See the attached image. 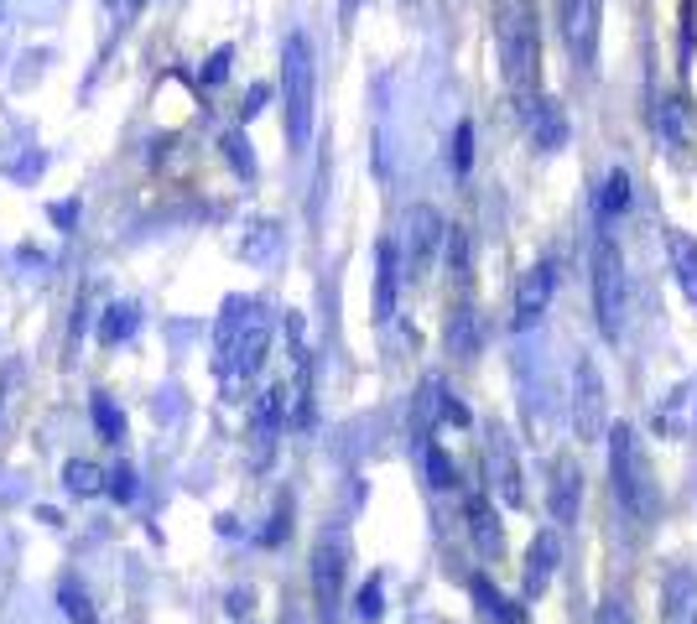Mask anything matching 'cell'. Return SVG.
Wrapping results in <instances>:
<instances>
[{"label":"cell","instance_id":"obj_1","mask_svg":"<svg viewBox=\"0 0 697 624\" xmlns=\"http://www.w3.org/2000/svg\"><path fill=\"white\" fill-rule=\"evenodd\" d=\"M495 42H500V73L515 104L541 94V26L531 0H495Z\"/></svg>","mask_w":697,"mask_h":624},{"label":"cell","instance_id":"obj_2","mask_svg":"<svg viewBox=\"0 0 697 624\" xmlns=\"http://www.w3.org/2000/svg\"><path fill=\"white\" fill-rule=\"evenodd\" d=\"M609 484H614V500L625 505L635 520H656V510H661L656 474H651V458H645L640 432L630 422L609 427Z\"/></svg>","mask_w":697,"mask_h":624},{"label":"cell","instance_id":"obj_3","mask_svg":"<svg viewBox=\"0 0 697 624\" xmlns=\"http://www.w3.org/2000/svg\"><path fill=\"white\" fill-rule=\"evenodd\" d=\"M271 349V312L250 297H229L219 318V375H255Z\"/></svg>","mask_w":697,"mask_h":624},{"label":"cell","instance_id":"obj_4","mask_svg":"<svg viewBox=\"0 0 697 624\" xmlns=\"http://www.w3.org/2000/svg\"><path fill=\"white\" fill-rule=\"evenodd\" d=\"M281 99H287V141L292 151H302L307 136H313V104H318V63H313V42L302 32L281 42Z\"/></svg>","mask_w":697,"mask_h":624},{"label":"cell","instance_id":"obj_5","mask_svg":"<svg viewBox=\"0 0 697 624\" xmlns=\"http://www.w3.org/2000/svg\"><path fill=\"white\" fill-rule=\"evenodd\" d=\"M588 276H593V318H599V333L604 338H619L625 333V318H630V276H625V255L609 234L593 240V255H588Z\"/></svg>","mask_w":697,"mask_h":624},{"label":"cell","instance_id":"obj_6","mask_svg":"<svg viewBox=\"0 0 697 624\" xmlns=\"http://www.w3.org/2000/svg\"><path fill=\"white\" fill-rule=\"evenodd\" d=\"M401 266H406V276H422V271H432V260L448 250V224H443V214H437L432 203H417V208H406L401 214Z\"/></svg>","mask_w":697,"mask_h":624},{"label":"cell","instance_id":"obj_7","mask_svg":"<svg viewBox=\"0 0 697 624\" xmlns=\"http://www.w3.org/2000/svg\"><path fill=\"white\" fill-rule=\"evenodd\" d=\"M344 572H349V536L344 531H323L313 546V598L318 614L333 624L344 604Z\"/></svg>","mask_w":697,"mask_h":624},{"label":"cell","instance_id":"obj_8","mask_svg":"<svg viewBox=\"0 0 697 624\" xmlns=\"http://www.w3.org/2000/svg\"><path fill=\"white\" fill-rule=\"evenodd\" d=\"M599 11L604 0H557V32L578 68H593V52H599Z\"/></svg>","mask_w":697,"mask_h":624},{"label":"cell","instance_id":"obj_9","mask_svg":"<svg viewBox=\"0 0 697 624\" xmlns=\"http://www.w3.org/2000/svg\"><path fill=\"white\" fill-rule=\"evenodd\" d=\"M573 432L583 437V442H599L604 437V375H599V364H593L588 354H578V364H573Z\"/></svg>","mask_w":697,"mask_h":624},{"label":"cell","instance_id":"obj_10","mask_svg":"<svg viewBox=\"0 0 697 624\" xmlns=\"http://www.w3.org/2000/svg\"><path fill=\"white\" fill-rule=\"evenodd\" d=\"M557 255H541L536 266L515 281V307H510V328L515 333H531L536 323H541V312H547V302H552V292H557Z\"/></svg>","mask_w":697,"mask_h":624},{"label":"cell","instance_id":"obj_11","mask_svg":"<svg viewBox=\"0 0 697 624\" xmlns=\"http://www.w3.org/2000/svg\"><path fill=\"white\" fill-rule=\"evenodd\" d=\"M484 479L500 489V500H505L510 510H521V505H526L521 463H515V448H510L505 427H495V422H489V437H484Z\"/></svg>","mask_w":697,"mask_h":624},{"label":"cell","instance_id":"obj_12","mask_svg":"<svg viewBox=\"0 0 697 624\" xmlns=\"http://www.w3.org/2000/svg\"><path fill=\"white\" fill-rule=\"evenodd\" d=\"M521 125H526V136L536 151H562L567 146V110L552 99V94H531L521 99Z\"/></svg>","mask_w":697,"mask_h":624},{"label":"cell","instance_id":"obj_13","mask_svg":"<svg viewBox=\"0 0 697 624\" xmlns=\"http://www.w3.org/2000/svg\"><path fill=\"white\" fill-rule=\"evenodd\" d=\"M547 510L557 526H573L578 510H583V468L573 458H557L552 463V484H547Z\"/></svg>","mask_w":697,"mask_h":624},{"label":"cell","instance_id":"obj_14","mask_svg":"<svg viewBox=\"0 0 697 624\" xmlns=\"http://www.w3.org/2000/svg\"><path fill=\"white\" fill-rule=\"evenodd\" d=\"M557 562H562V546L552 531H541L531 541V552H526V572H521V598H541L547 593V583L557 578Z\"/></svg>","mask_w":697,"mask_h":624},{"label":"cell","instance_id":"obj_15","mask_svg":"<svg viewBox=\"0 0 697 624\" xmlns=\"http://www.w3.org/2000/svg\"><path fill=\"white\" fill-rule=\"evenodd\" d=\"M651 427H656L666 442H682V437L692 432V385H687V380H682V385H671L666 396L656 401Z\"/></svg>","mask_w":697,"mask_h":624},{"label":"cell","instance_id":"obj_16","mask_svg":"<svg viewBox=\"0 0 697 624\" xmlns=\"http://www.w3.org/2000/svg\"><path fill=\"white\" fill-rule=\"evenodd\" d=\"M463 510H469V536H474V546H479V552H484L489 562H500V557H505V526H500L495 505H489L484 494L474 489V494H469V505H463Z\"/></svg>","mask_w":697,"mask_h":624},{"label":"cell","instance_id":"obj_17","mask_svg":"<svg viewBox=\"0 0 697 624\" xmlns=\"http://www.w3.org/2000/svg\"><path fill=\"white\" fill-rule=\"evenodd\" d=\"M396 286H401V250L396 240H380L375 245V318L391 323L396 312Z\"/></svg>","mask_w":697,"mask_h":624},{"label":"cell","instance_id":"obj_18","mask_svg":"<svg viewBox=\"0 0 697 624\" xmlns=\"http://www.w3.org/2000/svg\"><path fill=\"white\" fill-rule=\"evenodd\" d=\"M661 614H666V624H697V572L692 567H671V578L661 588Z\"/></svg>","mask_w":697,"mask_h":624},{"label":"cell","instance_id":"obj_19","mask_svg":"<svg viewBox=\"0 0 697 624\" xmlns=\"http://www.w3.org/2000/svg\"><path fill=\"white\" fill-rule=\"evenodd\" d=\"M651 125H656V136L671 146V151H682L692 141V130H687V104L677 94H656L651 104Z\"/></svg>","mask_w":697,"mask_h":624},{"label":"cell","instance_id":"obj_20","mask_svg":"<svg viewBox=\"0 0 697 624\" xmlns=\"http://www.w3.org/2000/svg\"><path fill=\"white\" fill-rule=\"evenodd\" d=\"M469 588H474V598H479V609H484L489 619H495V624H531V619H526V609L515 604V598H505L495 583L484 578V572H474V578H469Z\"/></svg>","mask_w":697,"mask_h":624},{"label":"cell","instance_id":"obj_21","mask_svg":"<svg viewBox=\"0 0 697 624\" xmlns=\"http://www.w3.org/2000/svg\"><path fill=\"white\" fill-rule=\"evenodd\" d=\"M671 271H677V286H682V297L687 302H697V240H692V234H671Z\"/></svg>","mask_w":697,"mask_h":624},{"label":"cell","instance_id":"obj_22","mask_svg":"<svg viewBox=\"0 0 697 624\" xmlns=\"http://www.w3.org/2000/svg\"><path fill=\"white\" fill-rule=\"evenodd\" d=\"M593 208H599V219H619L630 208V172L614 167L599 177V193H593Z\"/></svg>","mask_w":697,"mask_h":624},{"label":"cell","instance_id":"obj_23","mask_svg":"<svg viewBox=\"0 0 697 624\" xmlns=\"http://www.w3.org/2000/svg\"><path fill=\"white\" fill-rule=\"evenodd\" d=\"M136 328H141V307L136 302H115V307L99 312V344H125Z\"/></svg>","mask_w":697,"mask_h":624},{"label":"cell","instance_id":"obj_24","mask_svg":"<svg viewBox=\"0 0 697 624\" xmlns=\"http://www.w3.org/2000/svg\"><path fill=\"white\" fill-rule=\"evenodd\" d=\"M448 349L458 359H474L479 354V312L474 307H453V318H448Z\"/></svg>","mask_w":697,"mask_h":624},{"label":"cell","instance_id":"obj_25","mask_svg":"<svg viewBox=\"0 0 697 624\" xmlns=\"http://www.w3.org/2000/svg\"><path fill=\"white\" fill-rule=\"evenodd\" d=\"M422 463H427L432 489H453V484H458V468H453V458L437 448V442H427V448H422Z\"/></svg>","mask_w":697,"mask_h":624},{"label":"cell","instance_id":"obj_26","mask_svg":"<svg viewBox=\"0 0 697 624\" xmlns=\"http://www.w3.org/2000/svg\"><path fill=\"white\" fill-rule=\"evenodd\" d=\"M448 271L458 286L469 281V229L463 224H448Z\"/></svg>","mask_w":697,"mask_h":624},{"label":"cell","instance_id":"obj_27","mask_svg":"<svg viewBox=\"0 0 697 624\" xmlns=\"http://www.w3.org/2000/svg\"><path fill=\"white\" fill-rule=\"evenodd\" d=\"M354 614H359V624H380V614H385V583L380 578H365V588L354 598Z\"/></svg>","mask_w":697,"mask_h":624},{"label":"cell","instance_id":"obj_28","mask_svg":"<svg viewBox=\"0 0 697 624\" xmlns=\"http://www.w3.org/2000/svg\"><path fill=\"white\" fill-rule=\"evenodd\" d=\"M89 411H94V427L105 432L110 442H120V437H125V416H120V406H115L110 396H99V390H94V406H89Z\"/></svg>","mask_w":697,"mask_h":624},{"label":"cell","instance_id":"obj_29","mask_svg":"<svg viewBox=\"0 0 697 624\" xmlns=\"http://www.w3.org/2000/svg\"><path fill=\"white\" fill-rule=\"evenodd\" d=\"M58 604H63V614H68L73 624H94V619H99V614L89 609V598H84V588H79V583H73V578H68L63 588H58Z\"/></svg>","mask_w":697,"mask_h":624},{"label":"cell","instance_id":"obj_30","mask_svg":"<svg viewBox=\"0 0 697 624\" xmlns=\"http://www.w3.org/2000/svg\"><path fill=\"white\" fill-rule=\"evenodd\" d=\"M68 489H73V494H99V489H105V474H99L94 463L73 458V463H68Z\"/></svg>","mask_w":697,"mask_h":624},{"label":"cell","instance_id":"obj_31","mask_svg":"<svg viewBox=\"0 0 697 624\" xmlns=\"http://www.w3.org/2000/svg\"><path fill=\"white\" fill-rule=\"evenodd\" d=\"M219 146H224V156H229V167H235L240 177H255V156H250V141L240 136V130H229V136H224Z\"/></svg>","mask_w":697,"mask_h":624},{"label":"cell","instance_id":"obj_32","mask_svg":"<svg viewBox=\"0 0 697 624\" xmlns=\"http://www.w3.org/2000/svg\"><path fill=\"white\" fill-rule=\"evenodd\" d=\"M453 167L458 172L474 167V125L469 120H458V130H453Z\"/></svg>","mask_w":697,"mask_h":624},{"label":"cell","instance_id":"obj_33","mask_svg":"<svg viewBox=\"0 0 697 624\" xmlns=\"http://www.w3.org/2000/svg\"><path fill=\"white\" fill-rule=\"evenodd\" d=\"M229 63H235V47H214V52H209V63H203V73H198V78L214 89V84H224V78H229Z\"/></svg>","mask_w":697,"mask_h":624},{"label":"cell","instance_id":"obj_34","mask_svg":"<svg viewBox=\"0 0 697 624\" xmlns=\"http://www.w3.org/2000/svg\"><path fill=\"white\" fill-rule=\"evenodd\" d=\"M276 229H281V224H271V219H266V234H255V240L245 245V255H250V260H261V255H271V250L281 245V234H276Z\"/></svg>","mask_w":697,"mask_h":624},{"label":"cell","instance_id":"obj_35","mask_svg":"<svg viewBox=\"0 0 697 624\" xmlns=\"http://www.w3.org/2000/svg\"><path fill=\"white\" fill-rule=\"evenodd\" d=\"M110 494H115V500H136V474H131L125 463L110 474Z\"/></svg>","mask_w":697,"mask_h":624},{"label":"cell","instance_id":"obj_36","mask_svg":"<svg viewBox=\"0 0 697 624\" xmlns=\"http://www.w3.org/2000/svg\"><path fill=\"white\" fill-rule=\"evenodd\" d=\"M593 624H630V614H625V604H619V598H604L599 614H593Z\"/></svg>","mask_w":697,"mask_h":624},{"label":"cell","instance_id":"obj_37","mask_svg":"<svg viewBox=\"0 0 697 624\" xmlns=\"http://www.w3.org/2000/svg\"><path fill=\"white\" fill-rule=\"evenodd\" d=\"M261 104H271V84H250L245 110H240V115H245V120H250V115H261Z\"/></svg>","mask_w":697,"mask_h":624},{"label":"cell","instance_id":"obj_38","mask_svg":"<svg viewBox=\"0 0 697 624\" xmlns=\"http://www.w3.org/2000/svg\"><path fill=\"white\" fill-rule=\"evenodd\" d=\"M73 219H79V203H53V224H73Z\"/></svg>","mask_w":697,"mask_h":624},{"label":"cell","instance_id":"obj_39","mask_svg":"<svg viewBox=\"0 0 697 624\" xmlns=\"http://www.w3.org/2000/svg\"><path fill=\"white\" fill-rule=\"evenodd\" d=\"M339 11H344V21H349V16L359 11V0H339Z\"/></svg>","mask_w":697,"mask_h":624}]
</instances>
